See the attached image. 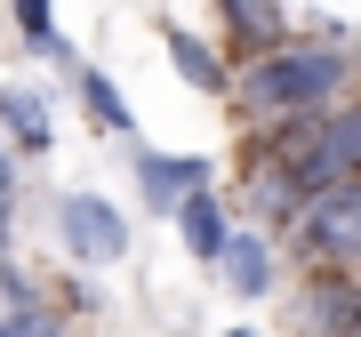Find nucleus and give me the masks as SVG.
Wrapping results in <instances>:
<instances>
[{"mask_svg":"<svg viewBox=\"0 0 361 337\" xmlns=\"http://www.w3.org/2000/svg\"><path fill=\"white\" fill-rule=\"evenodd\" d=\"M337 80H345L337 40H273V49L249 56L241 97H249V113H322L337 97Z\"/></svg>","mask_w":361,"mask_h":337,"instance_id":"f257e3e1","label":"nucleus"},{"mask_svg":"<svg viewBox=\"0 0 361 337\" xmlns=\"http://www.w3.org/2000/svg\"><path fill=\"white\" fill-rule=\"evenodd\" d=\"M0 337H65V329H56V313L32 298L25 273H8V321H0Z\"/></svg>","mask_w":361,"mask_h":337,"instance_id":"9d476101","label":"nucleus"},{"mask_svg":"<svg viewBox=\"0 0 361 337\" xmlns=\"http://www.w3.org/2000/svg\"><path fill=\"white\" fill-rule=\"evenodd\" d=\"M16 32H25V49H49L56 25H49V0H16Z\"/></svg>","mask_w":361,"mask_h":337,"instance_id":"ddd939ff","label":"nucleus"},{"mask_svg":"<svg viewBox=\"0 0 361 337\" xmlns=\"http://www.w3.org/2000/svg\"><path fill=\"white\" fill-rule=\"evenodd\" d=\"M225 337H257V329H225Z\"/></svg>","mask_w":361,"mask_h":337,"instance_id":"4468645a","label":"nucleus"},{"mask_svg":"<svg viewBox=\"0 0 361 337\" xmlns=\"http://www.w3.org/2000/svg\"><path fill=\"white\" fill-rule=\"evenodd\" d=\"M177 233L193 241V257H225V241H233V225H225V209L209 201V193H193L177 209Z\"/></svg>","mask_w":361,"mask_h":337,"instance_id":"0eeeda50","label":"nucleus"},{"mask_svg":"<svg viewBox=\"0 0 361 337\" xmlns=\"http://www.w3.org/2000/svg\"><path fill=\"white\" fill-rule=\"evenodd\" d=\"M80 104H89V121H97L104 137H129L137 145V121H129V104H121V89L104 73H89V65H80Z\"/></svg>","mask_w":361,"mask_h":337,"instance_id":"1a4fd4ad","label":"nucleus"},{"mask_svg":"<svg viewBox=\"0 0 361 337\" xmlns=\"http://www.w3.org/2000/svg\"><path fill=\"white\" fill-rule=\"evenodd\" d=\"M137 185H145V209H185L193 193H209V161H169V153H137Z\"/></svg>","mask_w":361,"mask_h":337,"instance_id":"39448f33","label":"nucleus"},{"mask_svg":"<svg viewBox=\"0 0 361 337\" xmlns=\"http://www.w3.org/2000/svg\"><path fill=\"white\" fill-rule=\"evenodd\" d=\"M56 233H65V249L80 265H113L129 249V217L113 201H97V193H73V201H56Z\"/></svg>","mask_w":361,"mask_h":337,"instance_id":"20e7f679","label":"nucleus"},{"mask_svg":"<svg viewBox=\"0 0 361 337\" xmlns=\"http://www.w3.org/2000/svg\"><path fill=\"white\" fill-rule=\"evenodd\" d=\"M161 49H169V65L193 80V89H209V97H217V89H233V80H225V65H217V49H209V40H193L185 25H161Z\"/></svg>","mask_w":361,"mask_h":337,"instance_id":"423d86ee","label":"nucleus"},{"mask_svg":"<svg viewBox=\"0 0 361 337\" xmlns=\"http://www.w3.org/2000/svg\"><path fill=\"white\" fill-rule=\"evenodd\" d=\"M0 113H8V129H16V153H49V113H40L32 89H8Z\"/></svg>","mask_w":361,"mask_h":337,"instance_id":"f8f14e48","label":"nucleus"},{"mask_svg":"<svg viewBox=\"0 0 361 337\" xmlns=\"http://www.w3.org/2000/svg\"><path fill=\"white\" fill-rule=\"evenodd\" d=\"M297 241H305L313 265H361V177L322 185L297 217Z\"/></svg>","mask_w":361,"mask_h":337,"instance_id":"7ed1b4c3","label":"nucleus"},{"mask_svg":"<svg viewBox=\"0 0 361 337\" xmlns=\"http://www.w3.org/2000/svg\"><path fill=\"white\" fill-rule=\"evenodd\" d=\"M217 265H225V289H241V298H257V289L273 281V257H265V241H257V233H233Z\"/></svg>","mask_w":361,"mask_h":337,"instance_id":"6e6552de","label":"nucleus"},{"mask_svg":"<svg viewBox=\"0 0 361 337\" xmlns=\"http://www.w3.org/2000/svg\"><path fill=\"white\" fill-rule=\"evenodd\" d=\"M217 8L233 16V40H241L249 56L273 49V25H281V8H273V0H217Z\"/></svg>","mask_w":361,"mask_h":337,"instance_id":"9b49d317","label":"nucleus"},{"mask_svg":"<svg viewBox=\"0 0 361 337\" xmlns=\"http://www.w3.org/2000/svg\"><path fill=\"white\" fill-rule=\"evenodd\" d=\"M297 177H305V193H322L337 177H361V104H322V113H289L281 145H273Z\"/></svg>","mask_w":361,"mask_h":337,"instance_id":"f03ea898","label":"nucleus"}]
</instances>
